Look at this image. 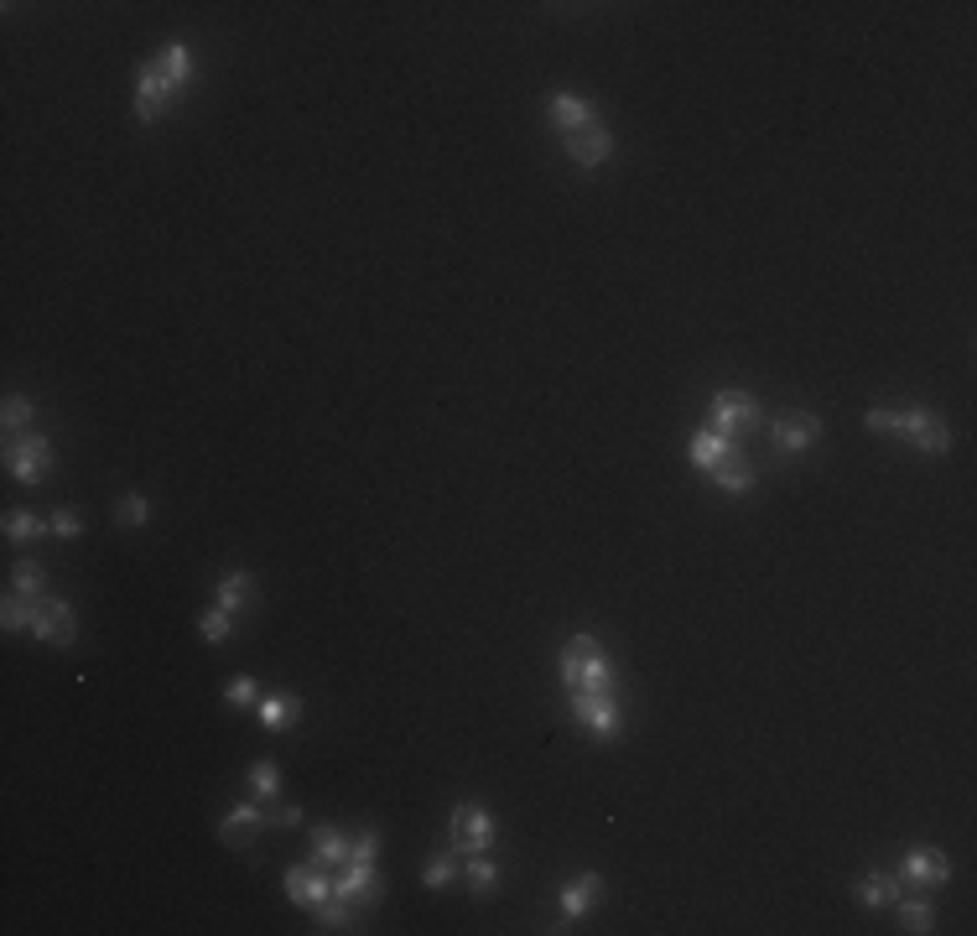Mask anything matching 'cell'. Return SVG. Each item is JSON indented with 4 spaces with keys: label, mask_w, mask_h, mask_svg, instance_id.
I'll list each match as a JSON object with an SVG mask.
<instances>
[{
    "label": "cell",
    "mask_w": 977,
    "mask_h": 936,
    "mask_svg": "<svg viewBox=\"0 0 977 936\" xmlns=\"http://www.w3.org/2000/svg\"><path fill=\"white\" fill-rule=\"evenodd\" d=\"M562 676H567V692H614L609 656H603L593 635H572V645L562 650Z\"/></svg>",
    "instance_id": "1"
},
{
    "label": "cell",
    "mask_w": 977,
    "mask_h": 936,
    "mask_svg": "<svg viewBox=\"0 0 977 936\" xmlns=\"http://www.w3.org/2000/svg\"><path fill=\"white\" fill-rule=\"evenodd\" d=\"M6 468L21 479V484H42L47 468H52V448L47 437H6Z\"/></svg>",
    "instance_id": "2"
},
{
    "label": "cell",
    "mask_w": 977,
    "mask_h": 936,
    "mask_svg": "<svg viewBox=\"0 0 977 936\" xmlns=\"http://www.w3.org/2000/svg\"><path fill=\"white\" fill-rule=\"evenodd\" d=\"M572 713L583 718V728H588V734H598V739H614L619 728H624L614 692H572Z\"/></svg>",
    "instance_id": "3"
},
{
    "label": "cell",
    "mask_w": 977,
    "mask_h": 936,
    "mask_svg": "<svg viewBox=\"0 0 977 936\" xmlns=\"http://www.w3.org/2000/svg\"><path fill=\"white\" fill-rule=\"evenodd\" d=\"M754 422H759L754 396H744V390H718V396H712V432L733 437V432H749Z\"/></svg>",
    "instance_id": "4"
},
{
    "label": "cell",
    "mask_w": 977,
    "mask_h": 936,
    "mask_svg": "<svg viewBox=\"0 0 977 936\" xmlns=\"http://www.w3.org/2000/svg\"><path fill=\"white\" fill-rule=\"evenodd\" d=\"M900 437H910L920 453H952V432H946V422H936L926 406L900 411Z\"/></svg>",
    "instance_id": "5"
},
{
    "label": "cell",
    "mask_w": 977,
    "mask_h": 936,
    "mask_svg": "<svg viewBox=\"0 0 977 936\" xmlns=\"http://www.w3.org/2000/svg\"><path fill=\"white\" fill-rule=\"evenodd\" d=\"M32 635H37V640H47V645H58V650H68V645L78 640V619H73V609H68V604H58V598H37Z\"/></svg>",
    "instance_id": "6"
},
{
    "label": "cell",
    "mask_w": 977,
    "mask_h": 936,
    "mask_svg": "<svg viewBox=\"0 0 977 936\" xmlns=\"http://www.w3.org/2000/svg\"><path fill=\"white\" fill-rule=\"evenodd\" d=\"M489 843H494V817L484 812V806H458V812H453V848L489 853Z\"/></svg>",
    "instance_id": "7"
},
{
    "label": "cell",
    "mask_w": 977,
    "mask_h": 936,
    "mask_svg": "<svg viewBox=\"0 0 977 936\" xmlns=\"http://www.w3.org/2000/svg\"><path fill=\"white\" fill-rule=\"evenodd\" d=\"M609 151H614V136L603 130V120H593V125H583V130H572V136H567V156H572V162H583V167L609 162Z\"/></svg>",
    "instance_id": "8"
},
{
    "label": "cell",
    "mask_w": 977,
    "mask_h": 936,
    "mask_svg": "<svg viewBox=\"0 0 977 936\" xmlns=\"http://www.w3.org/2000/svg\"><path fill=\"white\" fill-rule=\"evenodd\" d=\"M286 895H292L297 905H307V910H318L328 895H333V879L323 874V864L312 869V864H302V869H292L286 874Z\"/></svg>",
    "instance_id": "9"
},
{
    "label": "cell",
    "mask_w": 977,
    "mask_h": 936,
    "mask_svg": "<svg viewBox=\"0 0 977 936\" xmlns=\"http://www.w3.org/2000/svg\"><path fill=\"white\" fill-rule=\"evenodd\" d=\"M167 99H172V89L162 84V73H156L151 63L141 68V84H136V120H162V110H167Z\"/></svg>",
    "instance_id": "10"
},
{
    "label": "cell",
    "mask_w": 977,
    "mask_h": 936,
    "mask_svg": "<svg viewBox=\"0 0 977 936\" xmlns=\"http://www.w3.org/2000/svg\"><path fill=\"white\" fill-rule=\"evenodd\" d=\"M598 120V110L588 99H577V94H551V125L562 130V136H572V130H583V125H593Z\"/></svg>",
    "instance_id": "11"
},
{
    "label": "cell",
    "mask_w": 977,
    "mask_h": 936,
    "mask_svg": "<svg viewBox=\"0 0 977 936\" xmlns=\"http://www.w3.org/2000/svg\"><path fill=\"white\" fill-rule=\"evenodd\" d=\"M333 895L338 900H380V874L369 869V864H349L343 869V879H333Z\"/></svg>",
    "instance_id": "12"
},
{
    "label": "cell",
    "mask_w": 977,
    "mask_h": 936,
    "mask_svg": "<svg viewBox=\"0 0 977 936\" xmlns=\"http://www.w3.org/2000/svg\"><path fill=\"white\" fill-rule=\"evenodd\" d=\"M151 68L162 73V84H167V89H182V84L193 78V52L182 47V42H167V47L151 58Z\"/></svg>",
    "instance_id": "13"
},
{
    "label": "cell",
    "mask_w": 977,
    "mask_h": 936,
    "mask_svg": "<svg viewBox=\"0 0 977 936\" xmlns=\"http://www.w3.org/2000/svg\"><path fill=\"white\" fill-rule=\"evenodd\" d=\"M598 890H603L598 874H577V879H567V890H562V916H567V921H583L588 910H593V900H598Z\"/></svg>",
    "instance_id": "14"
},
{
    "label": "cell",
    "mask_w": 977,
    "mask_h": 936,
    "mask_svg": "<svg viewBox=\"0 0 977 936\" xmlns=\"http://www.w3.org/2000/svg\"><path fill=\"white\" fill-rule=\"evenodd\" d=\"M260 822H271V812H266V806L240 801V806H234V812L219 822V838H224V843H245V838H250V832H255Z\"/></svg>",
    "instance_id": "15"
},
{
    "label": "cell",
    "mask_w": 977,
    "mask_h": 936,
    "mask_svg": "<svg viewBox=\"0 0 977 936\" xmlns=\"http://www.w3.org/2000/svg\"><path fill=\"white\" fill-rule=\"evenodd\" d=\"M816 437H822V422L801 411V416H790V422L775 427V448H780V453H801V448H811Z\"/></svg>",
    "instance_id": "16"
},
{
    "label": "cell",
    "mask_w": 977,
    "mask_h": 936,
    "mask_svg": "<svg viewBox=\"0 0 977 936\" xmlns=\"http://www.w3.org/2000/svg\"><path fill=\"white\" fill-rule=\"evenodd\" d=\"M946 874H952V864H946L941 853H931V848H915L910 858H905V884H946Z\"/></svg>",
    "instance_id": "17"
},
{
    "label": "cell",
    "mask_w": 977,
    "mask_h": 936,
    "mask_svg": "<svg viewBox=\"0 0 977 936\" xmlns=\"http://www.w3.org/2000/svg\"><path fill=\"white\" fill-rule=\"evenodd\" d=\"M707 479L718 484V489H728V494H744V489H754V463H744V458H723V463H712L707 468Z\"/></svg>",
    "instance_id": "18"
},
{
    "label": "cell",
    "mask_w": 977,
    "mask_h": 936,
    "mask_svg": "<svg viewBox=\"0 0 977 936\" xmlns=\"http://www.w3.org/2000/svg\"><path fill=\"white\" fill-rule=\"evenodd\" d=\"M858 905H868V910H879V905H894L900 900V879L894 874H868V879H858Z\"/></svg>",
    "instance_id": "19"
},
{
    "label": "cell",
    "mask_w": 977,
    "mask_h": 936,
    "mask_svg": "<svg viewBox=\"0 0 977 936\" xmlns=\"http://www.w3.org/2000/svg\"><path fill=\"white\" fill-rule=\"evenodd\" d=\"M686 458H692V463L702 468V474H707L712 463H723V458H728V437L707 427V432H697V437H692V448H686Z\"/></svg>",
    "instance_id": "20"
},
{
    "label": "cell",
    "mask_w": 977,
    "mask_h": 936,
    "mask_svg": "<svg viewBox=\"0 0 977 936\" xmlns=\"http://www.w3.org/2000/svg\"><path fill=\"white\" fill-rule=\"evenodd\" d=\"M297 713H302V702H297L292 692H286V697H266V702H260V723H266L271 734H281V728H292V723H297Z\"/></svg>",
    "instance_id": "21"
},
{
    "label": "cell",
    "mask_w": 977,
    "mask_h": 936,
    "mask_svg": "<svg viewBox=\"0 0 977 936\" xmlns=\"http://www.w3.org/2000/svg\"><path fill=\"white\" fill-rule=\"evenodd\" d=\"M312 858H318V864H349V838L333 832V827H318L312 832Z\"/></svg>",
    "instance_id": "22"
},
{
    "label": "cell",
    "mask_w": 977,
    "mask_h": 936,
    "mask_svg": "<svg viewBox=\"0 0 977 936\" xmlns=\"http://www.w3.org/2000/svg\"><path fill=\"white\" fill-rule=\"evenodd\" d=\"M250 593H255V578H250V572H229V578L219 583V598H214V604L234 614V609L250 604Z\"/></svg>",
    "instance_id": "23"
},
{
    "label": "cell",
    "mask_w": 977,
    "mask_h": 936,
    "mask_svg": "<svg viewBox=\"0 0 977 936\" xmlns=\"http://www.w3.org/2000/svg\"><path fill=\"white\" fill-rule=\"evenodd\" d=\"M42 583H47V572H42L32 557L11 567V593H21V598H37V593H42Z\"/></svg>",
    "instance_id": "24"
},
{
    "label": "cell",
    "mask_w": 977,
    "mask_h": 936,
    "mask_svg": "<svg viewBox=\"0 0 977 936\" xmlns=\"http://www.w3.org/2000/svg\"><path fill=\"white\" fill-rule=\"evenodd\" d=\"M32 619H37V598L11 593V598H6V609H0V624H6V630H26Z\"/></svg>",
    "instance_id": "25"
},
{
    "label": "cell",
    "mask_w": 977,
    "mask_h": 936,
    "mask_svg": "<svg viewBox=\"0 0 977 936\" xmlns=\"http://www.w3.org/2000/svg\"><path fill=\"white\" fill-rule=\"evenodd\" d=\"M468 884H473V895H489L494 884H499V869L489 864V853H473L468 858Z\"/></svg>",
    "instance_id": "26"
},
{
    "label": "cell",
    "mask_w": 977,
    "mask_h": 936,
    "mask_svg": "<svg viewBox=\"0 0 977 936\" xmlns=\"http://www.w3.org/2000/svg\"><path fill=\"white\" fill-rule=\"evenodd\" d=\"M42 531H47V520L26 515V510H11V515H6V536H11V541H37Z\"/></svg>",
    "instance_id": "27"
},
{
    "label": "cell",
    "mask_w": 977,
    "mask_h": 936,
    "mask_svg": "<svg viewBox=\"0 0 977 936\" xmlns=\"http://www.w3.org/2000/svg\"><path fill=\"white\" fill-rule=\"evenodd\" d=\"M250 791H255V801H271V796L281 791V775H276L271 760H260V765L250 770Z\"/></svg>",
    "instance_id": "28"
},
{
    "label": "cell",
    "mask_w": 977,
    "mask_h": 936,
    "mask_svg": "<svg viewBox=\"0 0 977 936\" xmlns=\"http://www.w3.org/2000/svg\"><path fill=\"white\" fill-rule=\"evenodd\" d=\"M894 905H900L905 931H915V936H926V931H931V905H926V900H894Z\"/></svg>",
    "instance_id": "29"
},
{
    "label": "cell",
    "mask_w": 977,
    "mask_h": 936,
    "mask_svg": "<svg viewBox=\"0 0 977 936\" xmlns=\"http://www.w3.org/2000/svg\"><path fill=\"white\" fill-rule=\"evenodd\" d=\"M198 635H203L208 645H224V640H229V609H219V604L208 609V614L198 619Z\"/></svg>",
    "instance_id": "30"
},
{
    "label": "cell",
    "mask_w": 977,
    "mask_h": 936,
    "mask_svg": "<svg viewBox=\"0 0 977 936\" xmlns=\"http://www.w3.org/2000/svg\"><path fill=\"white\" fill-rule=\"evenodd\" d=\"M32 416H37V406H32V401L6 396V411H0V422H6V432H11V437H21V427L32 422Z\"/></svg>",
    "instance_id": "31"
},
{
    "label": "cell",
    "mask_w": 977,
    "mask_h": 936,
    "mask_svg": "<svg viewBox=\"0 0 977 936\" xmlns=\"http://www.w3.org/2000/svg\"><path fill=\"white\" fill-rule=\"evenodd\" d=\"M312 916H318V926H328V931H343V926H349V900L328 895L318 910H312Z\"/></svg>",
    "instance_id": "32"
},
{
    "label": "cell",
    "mask_w": 977,
    "mask_h": 936,
    "mask_svg": "<svg viewBox=\"0 0 977 936\" xmlns=\"http://www.w3.org/2000/svg\"><path fill=\"white\" fill-rule=\"evenodd\" d=\"M115 515H120V526H146V494H125Z\"/></svg>",
    "instance_id": "33"
},
{
    "label": "cell",
    "mask_w": 977,
    "mask_h": 936,
    "mask_svg": "<svg viewBox=\"0 0 977 936\" xmlns=\"http://www.w3.org/2000/svg\"><path fill=\"white\" fill-rule=\"evenodd\" d=\"M375 853H380V832H364V838L349 843V864H375Z\"/></svg>",
    "instance_id": "34"
},
{
    "label": "cell",
    "mask_w": 977,
    "mask_h": 936,
    "mask_svg": "<svg viewBox=\"0 0 977 936\" xmlns=\"http://www.w3.org/2000/svg\"><path fill=\"white\" fill-rule=\"evenodd\" d=\"M47 531H52V536H78V531H84V520H78L73 510H52V515H47Z\"/></svg>",
    "instance_id": "35"
},
{
    "label": "cell",
    "mask_w": 977,
    "mask_h": 936,
    "mask_svg": "<svg viewBox=\"0 0 977 936\" xmlns=\"http://www.w3.org/2000/svg\"><path fill=\"white\" fill-rule=\"evenodd\" d=\"M453 858H437V864H427V874H421V884H427V890H442V884H453Z\"/></svg>",
    "instance_id": "36"
},
{
    "label": "cell",
    "mask_w": 977,
    "mask_h": 936,
    "mask_svg": "<svg viewBox=\"0 0 977 936\" xmlns=\"http://www.w3.org/2000/svg\"><path fill=\"white\" fill-rule=\"evenodd\" d=\"M868 427H874V432H884V437H900V411H868Z\"/></svg>",
    "instance_id": "37"
},
{
    "label": "cell",
    "mask_w": 977,
    "mask_h": 936,
    "mask_svg": "<svg viewBox=\"0 0 977 936\" xmlns=\"http://www.w3.org/2000/svg\"><path fill=\"white\" fill-rule=\"evenodd\" d=\"M224 697L234 702V708H245V702H255V682H250V676H234V682L224 687Z\"/></svg>",
    "instance_id": "38"
}]
</instances>
